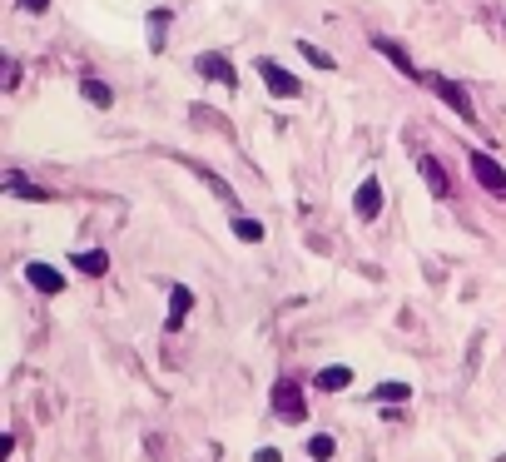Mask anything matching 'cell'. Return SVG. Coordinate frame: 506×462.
Returning <instances> with one entry per match:
<instances>
[{
	"instance_id": "cell-5",
	"label": "cell",
	"mask_w": 506,
	"mask_h": 462,
	"mask_svg": "<svg viewBox=\"0 0 506 462\" xmlns=\"http://www.w3.org/2000/svg\"><path fill=\"white\" fill-rule=\"evenodd\" d=\"M194 70H199V80H214V85H224V90H238V70L229 65L224 50H204V55L194 60Z\"/></svg>"
},
{
	"instance_id": "cell-10",
	"label": "cell",
	"mask_w": 506,
	"mask_h": 462,
	"mask_svg": "<svg viewBox=\"0 0 506 462\" xmlns=\"http://www.w3.org/2000/svg\"><path fill=\"white\" fill-rule=\"evenodd\" d=\"M179 164H184L189 174H199V184H209V189H214L219 199H224V204H234V209H238V194H234V189H229L224 180H219L214 170H204V164H194V160H179Z\"/></svg>"
},
{
	"instance_id": "cell-23",
	"label": "cell",
	"mask_w": 506,
	"mask_h": 462,
	"mask_svg": "<svg viewBox=\"0 0 506 462\" xmlns=\"http://www.w3.org/2000/svg\"><path fill=\"white\" fill-rule=\"evenodd\" d=\"M5 90H20V65H15V60L5 65Z\"/></svg>"
},
{
	"instance_id": "cell-20",
	"label": "cell",
	"mask_w": 506,
	"mask_h": 462,
	"mask_svg": "<svg viewBox=\"0 0 506 462\" xmlns=\"http://www.w3.org/2000/svg\"><path fill=\"white\" fill-rule=\"evenodd\" d=\"M333 453H337V437H333V433H313V437H308V457H313V462H328Z\"/></svg>"
},
{
	"instance_id": "cell-24",
	"label": "cell",
	"mask_w": 506,
	"mask_h": 462,
	"mask_svg": "<svg viewBox=\"0 0 506 462\" xmlns=\"http://www.w3.org/2000/svg\"><path fill=\"white\" fill-rule=\"evenodd\" d=\"M253 462H283V453H278V447H258V453H253Z\"/></svg>"
},
{
	"instance_id": "cell-6",
	"label": "cell",
	"mask_w": 506,
	"mask_h": 462,
	"mask_svg": "<svg viewBox=\"0 0 506 462\" xmlns=\"http://www.w3.org/2000/svg\"><path fill=\"white\" fill-rule=\"evenodd\" d=\"M353 214L363 219V224H373V219L383 214V180H377V174H367V180L357 184V194H353Z\"/></svg>"
},
{
	"instance_id": "cell-12",
	"label": "cell",
	"mask_w": 506,
	"mask_h": 462,
	"mask_svg": "<svg viewBox=\"0 0 506 462\" xmlns=\"http://www.w3.org/2000/svg\"><path fill=\"white\" fill-rule=\"evenodd\" d=\"M347 383H353V369H347V363H333V369H318V378H313V388H318V393H343Z\"/></svg>"
},
{
	"instance_id": "cell-7",
	"label": "cell",
	"mask_w": 506,
	"mask_h": 462,
	"mask_svg": "<svg viewBox=\"0 0 506 462\" xmlns=\"http://www.w3.org/2000/svg\"><path fill=\"white\" fill-rule=\"evenodd\" d=\"M373 50H377V55H383V60H393V65L403 70V75L413 80V85H422V70L413 65V55H407V50L397 45V40H387V35H373Z\"/></svg>"
},
{
	"instance_id": "cell-3",
	"label": "cell",
	"mask_w": 506,
	"mask_h": 462,
	"mask_svg": "<svg viewBox=\"0 0 506 462\" xmlns=\"http://www.w3.org/2000/svg\"><path fill=\"white\" fill-rule=\"evenodd\" d=\"M467 170H472V180L487 189L491 199H506V170L491 160L487 150H472V154H467Z\"/></svg>"
},
{
	"instance_id": "cell-8",
	"label": "cell",
	"mask_w": 506,
	"mask_h": 462,
	"mask_svg": "<svg viewBox=\"0 0 506 462\" xmlns=\"http://www.w3.org/2000/svg\"><path fill=\"white\" fill-rule=\"evenodd\" d=\"M417 174H422V184H427L437 199H452V180H447V170H442L437 154H422V160H417Z\"/></svg>"
},
{
	"instance_id": "cell-13",
	"label": "cell",
	"mask_w": 506,
	"mask_h": 462,
	"mask_svg": "<svg viewBox=\"0 0 506 462\" xmlns=\"http://www.w3.org/2000/svg\"><path fill=\"white\" fill-rule=\"evenodd\" d=\"M75 269L84 279H104L110 274V254L104 249H84V254H75Z\"/></svg>"
},
{
	"instance_id": "cell-22",
	"label": "cell",
	"mask_w": 506,
	"mask_h": 462,
	"mask_svg": "<svg viewBox=\"0 0 506 462\" xmlns=\"http://www.w3.org/2000/svg\"><path fill=\"white\" fill-rule=\"evenodd\" d=\"M15 5L25 10V15H45V10H50V0H15Z\"/></svg>"
},
{
	"instance_id": "cell-17",
	"label": "cell",
	"mask_w": 506,
	"mask_h": 462,
	"mask_svg": "<svg viewBox=\"0 0 506 462\" xmlns=\"http://www.w3.org/2000/svg\"><path fill=\"white\" fill-rule=\"evenodd\" d=\"M234 239H244V244H263V224L234 209Z\"/></svg>"
},
{
	"instance_id": "cell-21",
	"label": "cell",
	"mask_w": 506,
	"mask_h": 462,
	"mask_svg": "<svg viewBox=\"0 0 506 462\" xmlns=\"http://www.w3.org/2000/svg\"><path fill=\"white\" fill-rule=\"evenodd\" d=\"M377 403H407V398H413V388L407 383H377Z\"/></svg>"
},
{
	"instance_id": "cell-9",
	"label": "cell",
	"mask_w": 506,
	"mask_h": 462,
	"mask_svg": "<svg viewBox=\"0 0 506 462\" xmlns=\"http://www.w3.org/2000/svg\"><path fill=\"white\" fill-rule=\"evenodd\" d=\"M189 309H194V289L174 283V289H169V319H164V329L179 333V329H184V319H189Z\"/></svg>"
},
{
	"instance_id": "cell-19",
	"label": "cell",
	"mask_w": 506,
	"mask_h": 462,
	"mask_svg": "<svg viewBox=\"0 0 506 462\" xmlns=\"http://www.w3.org/2000/svg\"><path fill=\"white\" fill-rule=\"evenodd\" d=\"M164 30H169V10L160 5V10H150V50L154 55L164 50Z\"/></svg>"
},
{
	"instance_id": "cell-18",
	"label": "cell",
	"mask_w": 506,
	"mask_h": 462,
	"mask_svg": "<svg viewBox=\"0 0 506 462\" xmlns=\"http://www.w3.org/2000/svg\"><path fill=\"white\" fill-rule=\"evenodd\" d=\"M293 45H298V55L308 60V65H318V70H337V60L328 55V50H318L313 40H293Z\"/></svg>"
},
{
	"instance_id": "cell-2",
	"label": "cell",
	"mask_w": 506,
	"mask_h": 462,
	"mask_svg": "<svg viewBox=\"0 0 506 462\" xmlns=\"http://www.w3.org/2000/svg\"><path fill=\"white\" fill-rule=\"evenodd\" d=\"M268 403H273V413H278L283 423H303V418H308V403H303V383H298V378H278L273 393H268Z\"/></svg>"
},
{
	"instance_id": "cell-14",
	"label": "cell",
	"mask_w": 506,
	"mask_h": 462,
	"mask_svg": "<svg viewBox=\"0 0 506 462\" xmlns=\"http://www.w3.org/2000/svg\"><path fill=\"white\" fill-rule=\"evenodd\" d=\"M25 279L35 283L40 293H50V299H55V293L65 289V279H60V274H55V269H50V264H30V269H25Z\"/></svg>"
},
{
	"instance_id": "cell-16",
	"label": "cell",
	"mask_w": 506,
	"mask_h": 462,
	"mask_svg": "<svg viewBox=\"0 0 506 462\" xmlns=\"http://www.w3.org/2000/svg\"><path fill=\"white\" fill-rule=\"evenodd\" d=\"M5 194H15V199H30V204H50V194L40 184H25L20 174H5Z\"/></svg>"
},
{
	"instance_id": "cell-1",
	"label": "cell",
	"mask_w": 506,
	"mask_h": 462,
	"mask_svg": "<svg viewBox=\"0 0 506 462\" xmlns=\"http://www.w3.org/2000/svg\"><path fill=\"white\" fill-rule=\"evenodd\" d=\"M422 90L427 94H437L442 104H447L457 120H467V124H477V104H472V94L457 85V80H447V75H437V70H422Z\"/></svg>"
},
{
	"instance_id": "cell-4",
	"label": "cell",
	"mask_w": 506,
	"mask_h": 462,
	"mask_svg": "<svg viewBox=\"0 0 506 462\" xmlns=\"http://www.w3.org/2000/svg\"><path fill=\"white\" fill-rule=\"evenodd\" d=\"M253 70H258L263 85H268V94H278V100H298V94H303V80H298V75H288L278 60L258 55V60H253Z\"/></svg>"
},
{
	"instance_id": "cell-11",
	"label": "cell",
	"mask_w": 506,
	"mask_h": 462,
	"mask_svg": "<svg viewBox=\"0 0 506 462\" xmlns=\"http://www.w3.org/2000/svg\"><path fill=\"white\" fill-rule=\"evenodd\" d=\"M80 100L94 104V110H110V104H114V90L104 85L100 75H84V80H80Z\"/></svg>"
},
{
	"instance_id": "cell-15",
	"label": "cell",
	"mask_w": 506,
	"mask_h": 462,
	"mask_svg": "<svg viewBox=\"0 0 506 462\" xmlns=\"http://www.w3.org/2000/svg\"><path fill=\"white\" fill-rule=\"evenodd\" d=\"M189 120L204 124V130H219V134H234V124H229V114L209 110V104H189Z\"/></svg>"
}]
</instances>
